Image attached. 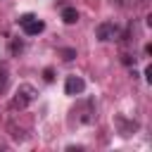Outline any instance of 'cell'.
<instances>
[{"label":"cell","instance_id":"obj_7","mask_svg":"<svg viewBox=\"0 0 152 152\" xmlns=\"http://www.w3.org/2000/svg\"><path fill=\"white\" fill-rule=\"evenodd\" d=\"M62 55H64V59L69 62V59H74V57H76V50H71V48H66V50H62Z\"/></svg>","mask_w":152,"mask_h":152},{"label":"cell","instance_id":"obj_5","mask_svg":"<svg viewBox=\"0 0 152 152\" xmlns=\"http://www.w3.org/2000/svg\"><path fill=\"white\" fill-rule=\"evenodd\" d=\"M62 19H64V24H76V21H78L76 7H64V10H62Z\"/></svg>","mask_w":152,"mask_h":152},{"label":"cell","instance_id":"obj_3","mask_svg":"<svg viewBox=\"0 0 152 152\" xmlns=\"http://www.w3.org/2000/svg\"><path fill=\"white\" fill-rule=\"evenodd\" d=\"M95 36H97V40H114L116 36H119V28H116V24H112V21H104V24H100L97 28H95Z\"/></svg>","mask_w":152,"mask_h":152},{"label":"cell","instance_id":"obj_9","mask_svg":"<svg viewBox=\"0 0 152 152\" xmlns=\"http://www.w3.org/2000/svg\"><path fill=\"white\" fill-rule=\"evenodd\" d=\"M45 81H52V69H45Z\"/></svg>","mask_w":152,"mask_h":152},{"label":"cell","instance_id":"obj_6","mask_svg":"<svg viewBox=\"0 0 152 152\" xmlns=\"http://www.w3.org/2000/svg\"><path fill=\"white\" fill-rule=\"evenodd\" d=\"M7 81H10V71H7L5 64H0V93L7 88Z\"/></svg>","mask_w":152,"mask_h":152},{"label":"cell","instance_id":"obj_2","mask_svg":"<svg viewBox=\"0 0 152 152\" xmlns=\"http://www.w3.org/2000/svg\"><path fill=\"white\" fill-rule=\"evenodd\" d=\"M83 90H86V81L81 76H76V74L66 76V81H64V93L66 95H81Z\"/></svg>","mask_w":152,"mask_h":152},{"label":"cell","instance_id":"obj_4","mask_svg":"<svg viewBox=\"0 0 152 152\" xmlns=\"http://www.w3.org/2000/svg\"><path fill=\"white\" fill-rule=\"evenodd\" d=\"M21 28H24V33H26V36H38V33L45 28V24H43L40 19H36V17H33V19H31V21H26Z\"/></svg>","mask_w":152,"mask_h":152},{"label":"cell","instance_id":"obj_1","mask_svg":"<svg viewBox=\"0 0 152 152\" xmlns=\"http://www.w3.org/2000/svg\"><path fill=\"white\" fill-rule=\"evenodd\" d=\"M36 88L31 86V83H21L19 88H17V93H14V100H12V107L14 109H24V107H28L33 100H36Z\"/></svg>","mask_w":152,"mask_h":152},{"label":"cell","instance_id":"obj_8","mask_svg":"<svg viewBox=\"0 0 152 152\" xmlns=\"http://www.w3.org/2000/svg\"><path fill=\"white\" fill-rule=\"evenodd\" d=\"M31 19H33V14H21L17 21H19V26H24V24H26V21H31Z\"/></svg>","mask_w":152,"mask_h":152}]
</instances>
